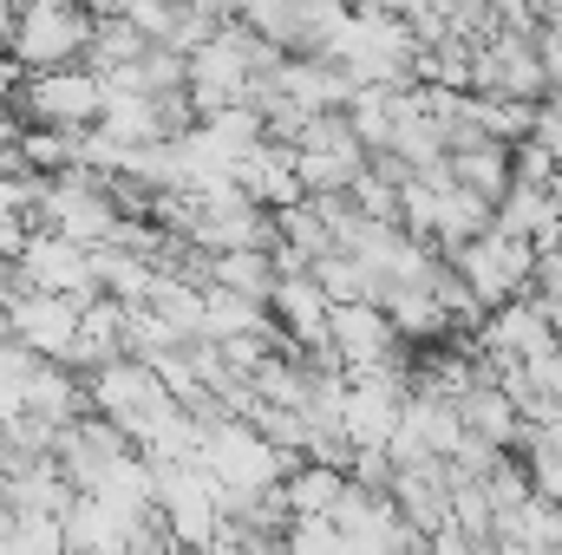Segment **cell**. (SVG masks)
<instances>
[{
  "label": "cell",
  "mask_w": 562,
  "mask_h": 555,
  "mask_svg": "<svg viewBox=\"0 0 562 555\" xmlns=\"http://www.w3.org/2000/svg\"><path fill=\"white\" fill-rule=\"evenodd\" d=\"M92 26H99V13H92L86 0H20L7 53H13V66H20V72L79 66V53H86Z\"/></svg>",
  "instance_id": "obj_1"
},
{
  "label": "cell",
  "mask_w": 562,
  "mask_h": 555,
  "mask_svg": "<svg viewBox=\"0 0 562 555\" xmlns=\"http://www.w3.org/2000/svg\"><path fill=\"white\" fill-rule=\"evenodd\" d=\"M445 256H451V269L471 281V294L484 301V307H497V301H510V294H524V281H530V262H537V242H524V236H510V229H477V236H464V242H445Z\"/></svg>",
  "instance_id": "obj_2"
},
{
  "label": "cell",
  "mask_w": 562,
  "mask_h": 555,
  "mask_svg": "<svg viewBox=\"0 0 562 555\" xmlns=\"http://www.w3.org/2000/svg\"><path fill=\"white\" fill-rule=\"evenodd\" d=\"M105 105V79H92L86 66H46V72H20L13 86V112L20 125H99Z\"/></svg>",
  "instance_id": "obj_3"
},
{
  "label": "cell",
  "mask_w": 562,
  "mask_h": 555,
  "mask_svg": "<svg viewBox=\"0 0 562 555\" xmlns=\"http://www.w3.org/2000/svg\"><path fill=\"white\" fill-rule=\"evenodd\" d=\"M445 177H451L458 190H471V196L497 203V196L517 183V170H510V144H504V138L458 144V150H445Z\"/></svg>",
  "instance_id": "obj_4"
},
{
  "label": "cell",
  "mask_w": 562,
  "mask_h": 555,
  "mask_svg": "<svg viewBox=\"0 0 562 555\" xmlns=\"http://www.w3.org/2000/svg\"><path fill=\"white\" fill-rule=\"evenodd\" d=\"M269 307H276V320L294 333V340H307V347H314V340L327 333V307H334V301L321 294V281L301 269V275H281V281H276Z\"/></svg>",
  "instance_id": "obj_5"
},
{
  "label": "cell",
  "mask_w": 562,
  "mask_h": 555,
  "mask_svg": "<svg viewBox=\"0 0 562 555\" xmlns=\"http://www.w3.org/2000/svg\"><path fill=\"white\" fill-rule=\"evenodd\" d=\"M26 236H33L26 216H20V209H0V262H13V256L26 249Z\"/></svg>",
  "instance_id": "obj_6"
}]
</instances>
